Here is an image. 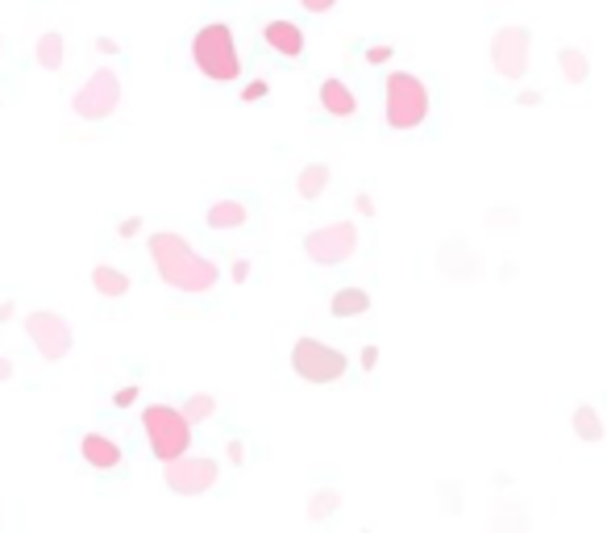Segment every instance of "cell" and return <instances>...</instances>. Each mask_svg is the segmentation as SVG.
Wrapping results in <instances>:
<instances>
[{
	"label": "cell",
	"instance_id": "obj_15",
	"mask_svg": "<svg viewBox=\"0 0 607 533\" xmlns=\"http://www.w3.org/2000/svg\"><path fill=\"white\" fill-rule=\"evenodd\" d=\"M92 287H96L104 300H121V297H129V276L108 263H96L92 266Z\"/></svg>",
	"mask_w": 607,
	"mask_h": 533
},
{
	"label": "cell",
	"instance_id": "obj_26",
	"mask_svg": "<svg viewBox=\"0 0 607 533\" xmlns=\"http://www.w3.org/2000/svg\"><path fill=\"white\" fill-rule=\"evenodd\" d=\"M117 234L121 237H137V234H142V217H121L117 221Z\"/></svg>",
	"mask_w": 607,
	"mask_h": 533
},
{
	"label": "cell",
	"instance_id": "obj_25",
	"mask_svg": "<svg viewBox=\"0 0 607 533\" xmlns=\"http://www.w3.org/2000/svg\"><path fill=\"white\" fill-rule=\"evenodd\" d=\"M337 0H300V9L304 13H313V17H321V13H329Z\"/></svg>",
	"mask_w": 607,
	"mask_h": 533
},
{
	"label": "cell",
	"instance_id": "obj_2",
	"mask_svg": "<svg viewBox=\"0 0 607 533\" xmlns=\"http://www.w3.org/2000/svg\"><path fill=\"white\" fill-rule=\"evenodd\" d=\"M383 121L395 134L421 129L429 121V88H424L421 75H412V71H387V79H383Z\"/></svg>",
	"mask_w": 607,
	"mask_h": 533
},
{
	"label": "cell",
	"instance_id": "obj_5",
	"mask_svg": "<svg viewBox=\"0 0 607 533\" xmlns=\"http://www.w3.org/2000/svg\"><path fill=\"white\" fill-rule=\"evenodd\" d=\"M345 367H350V358L337 346H324L316 337H300L292 346V371L304 384H337L345 376Z\"/></svg>",
	"mask_w": 607,
	"mask_h": 533
},
{
	"label": "cell",
	"instance_id": "obj_19",
	"mask_svg": "<svg viewBox=\"0 0 607 533\" xmlns=\"http://www.w3.org/2000/svg\"><path fill=\"white\" fill-rule=\"evenodd\" d=\"M329 308H333V317H363L366 308H371V292L366 287H342L333 300H329Z\"/></svg>",
	"mask_w": 607,
	"mask_h": 533
},
{
	"label": "cell",
	"instance_id": "obj_9",
	"mask_svg": "<svg viewBox=\"0 0 607 533\" xmlns=\"http://www.w3.org/2000/svg\"><path fill=\"white\" fill-rule=\"evenodd\" d=\"M25 334L38 346L42 363H63L75 346V334H71V321L59 313H30L25 317Z\"/></svg>",
	"mask_w": 607,
	"mask_h": 533
},
{
	"label": "cell",
	"instance_id": "obj_20",
	"mask_svg": "<svg viewBox=\"0 0 607 533\" xmlns=\"http://www.w3.org/2000/svg\"><path fill=\"white\" fill-rule=\"evenodd\" d=\"M570 425H574V434L582 437V442H603V417H599L595 405H578L574 417H570Z\"/></svg>",
	"mask_w": 607,
	"mask_h": 533
},
{
	"label": "cell",
	"instance_id": "obj_14",
	"mask_svg": "<svg viewBox=\"0 0 607 533\" xmlns=\"http://www.w3.org/2000/svg\"><path fill=\"white\" fill-rule=\"evenodd\" d=\"M208 229H216V234H229V229H242L245 221H250V208L242 205V200H213L204 213Z\"/></svg>",
	"mask_w": 607,
	"mask_h": 533
},
{
	"label": "cell",
	"instance_id": "obj_33",
	"mask_svg": "<svg viewBox=\"0 0 607 533\" xmlns=\"http://www.w3.org/2000/svg\"><path fill=\"white\" fill-rule=\"evenodd\" d=\"M13 376V363H9V358H5V355H0V384H5V379H9Z\"/></svg>",
	"mask_w": 607,
	"mask_h": 533
},
{
	"label": "cell",
	"instance_id": "obj_6",
	"mask_svg": "<svg viewBox=\"0 0 607 533\" xmlns=\"http://www.w3.org/2000/svg\"><path fill=\"white\" fill-rule=\"evenodd\" d=\"M121 105V79L113 67H96L71 96V113L84 121H108Z\"/></svg>",
	"mask_w": 607,
	"mask_h": 533
},
{
	"label": "cell",
	"instance_id": "obj_12",
	"mask_svg": "<svg viewBox=\"0 0 607 533\" xmlns=\"http://www.w3.org/2000/svg\"><path fill=\"white\" fill-rule=\"evenodd\" d=\"M79 458L92 467V471H117L121 467V446L108 434H84L79 437Z\"/></svg>",
	"mask_w": 607,
	"mask_h": 533
},
{
	"label": "cell",
	"instance_id": "obj_28",
	"mask_svg": "<svg viewBox=\"0 0 607 533\" xmlns=\"http://www.w3.org/2000/svg\"><path fill=\"white\" fill-rule=\"evenodd\" d=\"M225 455H229V463H234V467H242L245 463V442H237V437H234V442L225 446Z\"/></svg>",
	"mask_w": 607,
	"mask_h": 533
},
{
	"label": "cell",
	"instance_id": "obj_7",
	"mask_svg": "<svg viewBox=\"0 0 607 533\" xmlns=\"http://www.w3.org/2000/svg\"><path fill=\"white\" fill-rule=\"evenodd\" d=\"M353 250H358V226L353 221H329V226H316L313 234H304V255L316 266H337L353 258Z\"/></svg>",
	"mask_w": 607,
	"mask_h": 533
},
{
	"label": "cell",
	"instance_id": "obj_10",
	"mask_svg": "<svg viewBox=\"0 0 607 533\" xmlns=\"http://www.w3.org/2000/svg\"><path fill=\"white\" fill-rule=\"evenodd\" d=\"M167 467V488L175 496H204V492H213L216 488V475H221V467L213 463L208 455H179V458H171V463H163Z\"/></svg>",
	"mask_w": 607,
	"mask_h": 533
},
{
	"label": "cell",
	"instance_id": "obj_17",
	"mask_svg": "<svg viewBox=\"0 0 607 533\" xmlns=\"http://www.w3.org/2000/svg\"><path fill=\"white\" fill-rule=\"evenodd\" d=\"M558 67H562V79H566V84H587L591 79V59H587V50H578V46L558 50Z\"/></svg>",
	"mask_w": 607,
	"mask_h": 533
},
{
	"label": "cell",
	"instance_id": "obj_8",
	"mask_svg": "<svg viewBox=\"0 0 607 533\" xmlns=\"http://www.w3.org/2000/svg\"><path fill=\"white\" fill-rule=\"evenodd\" d=\"M529 50L532 34L524 25H500L491 38V67L500 79H524L529 75Z\"/></svg>",
	"mask_w": 607,
	"mask_h": 533
},
{
	"label": "cell",
	"instance_id": "obj_11",
	"mask_svg": "<svg viewBox=\"0 0 607 533\" xmlns=\"http://www.w3.org/2000/svg\"><path fill=\"white\" fill-rule=\"evenodd\" d=\"M263 42L266 50H274L279 59H304V30L295 25V21H284V17H274L263 25Z\"/></svg>",
	"mask_w": 607,
	"mask_h": 533
},
{
	"label": "cell",
	"instance_id": "obj_23",
	"mask_svg": "<svg viewBox=\"0 0 607 533\" xmlns=\"http://www.w3.org/2000/svg\"><path fill=\"white\" fill-rule=\"evenodd\" d=\"M266 96H271V84H266V79H250L242 88V105H263Z\"/></svg>",
	"mask_w": 607,
	"mask_h": 533
},
{
	"label": "cell",
	"instance_id": "obj_35",
	"mask_svg": "<svg viewBox=\"0 0 607 533\" xmlns=\"http://www.w3.org/2000/svg\"><path fill=\"white\" fill-rule=\"evenodd\" d=\"M0 321H13V300H5V305H0Z\"/></svg>",
	"mask_w": 607,
	"mask_h": 533
},
{
	"label": "cell",
	"instance_id": "obj_30",
	"mask_svg": "<svg viewBox=\"0 0 607 533\" xmlns=\"http://www.w3.org/2000/svg\"><path fill=\"white\" fill-rule=\"evenodd\" d=\"M374 363H379V346H366V350H363V371H371Z\"/></svg>",
	"mask_w": 607,
	"mask_h": 533
},
{
	"label": "cell",
	"instance_id": "obj_16",
	"mask_svg": "<svg viewBox=\"0 0 607 533\" xmlns=\"http://www.w3.org/2000/svg\"><path fill=\"white\" fill-rule=\"evenodd\" d=\"M34 59H38L42 71H63V63H67V38L63 34H42L38 46H34Z\"/></svg>",
	"mask_w": 607,
	"mask_h": 533
},
{
	"label": "cell",
	"instance_id": "obj_34",
	"mask_svg": "<svg viewBox=\"0 0 607 533\" xmlns=\"http://www.w3.org/2000/svg\"><path fill=\"white\" fill-rule=\"evenodd\" d=\"M96 46H100V50H104V55H117V42H113V38H100V42H96Z\"/></svg>",
	"mask_w": 607,
	"mask_h": 533
},
{
	"label": "cell",
	"instance_id": "obj_21",
	"mask_svg": "<svg viewBox=\"0 0 607 533\" xmlns=\"http://www.w3.org/2000/svg\"><path fill=\"white\" fill-rule=\"evenodd\" d=\"M337 504H342V496H337L333 488H321V492H313V504H308V521L321 525L324 517L337 513Z\"/></svg>",
	"mask_w": 607,
	"mask_h": 533
},
{
	"label": "cell",
	"instance_id": "obj_1",
	"mask_svg": "<svg viewBox=\"0 0 607 533\" xmlns=\"http://www.w3.org/2000/svg\"><path fill=\"white\" fill-rule=\"evenodd\" d=\"M146 250H150V263H154V276L167 287L184 292V297H204V292H213V287L221 284V266L208 263L204 255H196V250L187 246L179 234H171V229L150 234Z\"/></svg>",
	"mask_w": 607,
	"mask_h": 533
},
{
	"label": "cell",
	"instance_id": "obj_18",
	"mask_svg": "<svg viewBox=\"0 0 607 533\" xmlns=\"http://www.w3.org/2000/svg\"><path fill=\"white\" fill-rule=\"evenodd\" d=\"M329 179H333V176H329V167H324V163H308V167L295 176V196H300V200H316L324 188H329Z\"/></svg>",
	"mask_w": 607,
	"mask_h": 533
},
{
	"label": "cell",
	"instance_id": "obj_3",
	"mask_svg": "<svg viewBox=\"0 0 607 533\" xmlns=\"http://www.w3.org/2000/svg\"><path fill=\"white\" fill-rule=\"evenodd\" d=\"M192 63L204 79L213 84H234L242 75V55H237V38L225 21H208L192 38Z\"/></svg>",
	"mask_w": 607,
	"mask_h": 533
},
{
	"label": "cell",
	"instance_id": "obj_13",
	"mask_svg": "<svg viewBox=\"0 0 607 533\" xmlns=\"http://www.w3.org/2000/svg\"><path fill=\"white\" fill-rule=\"evenodd\" d=\"M316 100H321V109L329 117H353L358 113V96H353L350 84H342V79H324L321 88H316Z\"/></svg>",
	"mask_w": 607,
	"mask_h": 533
},
{
	"label": "cell",
	"instance_id": "obj_32",
	"mask_svg": "<svg viewBox=\"0 0 607 533\" xmlns=\"http://www.w3.org/2000/svg\"><path fill=\"white\" fill-rule=\"evenodd\" d=\"M520 105H524V109H532V105H541V92H520Z\"/></svg>",
	"mask_w": 607,
	"mask_h": 533
},
{
	"label": "cell",
	"instance_id": "obj_29",
	"mask_svg": "<svg viewBox=\"0 0 607 533\" xmlns=\"http://www.w3.org/2000/svg\"><path fill=\"white\" fill-rule=\"evenodd\" d=\"M229 276H234V284H245V279H250V258H237Z\"/></svg>",
	"mask_w": 607,
	"mask_h": 533
},
{
	"label": "cell",
	"instance_id": "obj_27",
	"mask_svg": "<svg viewBox=\"0 0 607 533\" xmlns=\"http://www.w3.org/2000/svg\"><path fill=\"white\" fill-rule=\"evenodd\" d=\"M366 63H374V67L392 63V46H371V50H366Z\"/></svg>",
	"mask_w": 607,
	"mask_h": 533
},
{
	"label": "cell",
	"instance_id": "obj_22",
	"mask_svg": "<svg viewBox=\"0 0 607 533\" xmlns=\"http://www.w3.org/2000/svg\"><path fill=\"white\" fill-rule=\"evenodd\" d=\"M184 413H187V421H192V425H200V421H208V417L216 413V400L208 392H196V396H187V400H184Z\"/></svg>",
	"mask_w": 607,
	"mask_h": 533
},
{
	"label": "cell",
	"instance_id": "obj_24",
	"mask_svg": "<svg viewBox=\"0 0 607 533\" xmlns=\"http://www.w3.org/2000/svg\"><path fill=\"white\" fill-rule=\"evenodd\" d=\"M137 384H129V387H117V392H113V405L117 408H129V405H137Z\"/></svg>",
	"mask_w": 607,
	"mask_h": 533
},
{
	"label": "cell",
	"instance_id": "obj_4",
	"mask_svg": "<svg viewBox=\"0 0 607 533\" xmlns=\"http://www.w3.org/2000/svg\"><path fill=\"white\" fill-rule=\"evenodd\" d=\"M192 429H196V425L187 421L184 408L150 405L146 413H142V434H146L150 455H154L158 463H171V458L187 455V446H192Z\"/></svg>",
	"mask_w": 607,
	"mask_h": 533
},
{
	"label": "cell",
	"instance_id": "obj_31",
	"mask_svg": "<svg viewBox=\"0 0 607 533\" xmlns=\"http://www.w3.org/2000/svg\"><path fill=\"white\" fill-rule=\"evenodd\" d=\"M353 205H358V213H363V217H374V200L366 196V192H363L358 200H353Z\"/></svg>",
	"mask_w": 607,
	"mask_h": 533
}]
</instances>
